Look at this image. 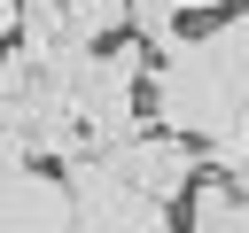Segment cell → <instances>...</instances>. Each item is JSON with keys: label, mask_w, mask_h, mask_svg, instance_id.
Wrapping results in <instances>:
<instances>
[{"label": "cell", "mask_w": 249, "mask_h": 233, "mask_svg": "<svg viewBox=\"0 0 249 233\" xmlns=\"http://www.w3.org/2000/svg\"><path fill=\"white\" fill-rule=\"evenodd\" d=\"M101 163H109L132 194H148V202H179L187 179L202 171V148L179 140V132H163V124H140V132H124L117 148H101Z\"/></svg>", "instance_id": "cell-1"}, {"label": "cell", "mask_w": 249, "mask_h": 233, "mask_svg": "<svg viewBox=\"0 0 249 233\" xmlns=\"http://www.w3.org/2000/svg\"><path fill=\"white\" fill-rule=\"evenodd\" d=\"M179 202H187V233H249V202H241V179L195 171Z\"/></svg>", "instance_id": "cell-2"}, {"label": "cell", "mask_w": 249, "mask_h": 233, "mask_svg": "<svg viewBox=\"0 0 249 233\" xmlns=\"http://www.w3.org/2000/svg\"><path fill=\"white\" fill-rule=\"evenodd\" d=\"M202 16H218V0H124V31L132 39H156V31L202 23Z\"/></svg>", "instance_id": "cell-3"}, {"label": "cell", "mask_w": 249, "mask_h": 233, "mask_svg": "<svg viewBox=\"0 0 249 233\" xmlns=\"http://www.w3.org/2000/svg\"><path fill=\"white\" fill-rule=\"evenodd\" d=\"M0 39H16V0H0Z\"/></svg>", "instance_id": "cell-4"}]
</instances>
